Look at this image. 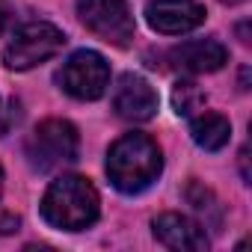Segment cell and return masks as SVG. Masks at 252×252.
<instances>
[{"mask_svg":"<svg viewBox=\"0 0 252 252\" xmlns=\"http://www.w3.org/2000/svg\"><path fill=\"white\" fill-rule=\"evenodd\" d=\"M169 60L175 68L190 71V74H205V71H217L225 65L228 51L217 42V39H193V42H181L178 48L169 51Z\"/></svg>","mask_w":252,"mask_h":252,"instance_id":"30bf717a","label":"cell"},{"mask_svg":"<svg viewBox=\"0 0 252 252\" xmlns=\"http://www.w3.org/2000/svg\"><path fill=\"white\" fill-rule=\"evenodd\" d=\"M65 45V33L48 21H33L24 24L21 30H15V36L9 39V45L3 48V63L12 71H27L36 68L39 63L57 57Z\"/></svg>","mask_w":252,"mask_h":252,"instance_id":"277c9868","label":"cell"},{"mask_svg":"<svg viewBox=\"0 0 252 252\" xmlns=\"http://www.w3.org/2000/svg\"><path fill=\"white\" fill-rule=\"evenodd\" d=\"M57 83L77 101H95L110 86V65L98 51H77L57 71Z\"/></svg>","mask_w":252,"mask_h":252,"instance_id":"5b68a950","label":"cell"},{"mask_svg":"<svg viewBox=\"0 0 252 252\" xmlns=\"http://www.w3.org/2000/svg\"><path fill=\"white\" fill-rule=\"evenodd\" d=\"M42 217L63 231H83L98 220V193L80 175H60L42 199Z\"/></svg>","mask_w":252,"mask_h":252,"instance_id":"7a4b0ae2","label":"cell"},{"mask_svg":"<svg viewBox=\"0 0 252 252\" xmlns=\"http://www.w3.org/2000/svg\"><path fill=\"white\" fill-rule=\"evenodd\" d=\"M163 169L160 149L146 134H125L107 152V175L119 193H143L158 181Z\"/></svg>","mask_w":252,"mask_h":252,"instance_id":"6da1fadb","label":"cell"},{"mask_svg":"<svg viewBox=\"0 0 252 252\" xmlns=\"http://www.w3.org/2000/svg\"><path fill=\"white\" fill-rule=\"evenodd\" d=\"M222 3H240V0H222Z\"/></svg>","mask_w":252,"mask_h":252,"instance_id":"2e32d148","label":"cell"},{"mask_svg":"<svg viewBox=\"0 0 252 252\" xmlns=\"http://www.w3.org/2000/svg\"><path fill=\"white\" fill-rule=\"evenodd\" d=\"M172 107H175L178 116H196V110L205 107V95H202V89H199L196 83L181 80V83H175V89H172Z\"/></svg>","mask_w":252,"mask_h":252,"instance_id":"7c38bea8","label":"cell"},{"mask_svg":"<svg viewBox=\"0 0 252 252\" xmlns=\"http://www.w3.org/2000/svg\"><path fill=\"white\" fill-rule=\"evenodd\" d=\"M152 228H155V237L166 246V249H178V252H205L208 249V234H205V228L196 222V220H190V217H184V214H160L155 222H152Z\"/></svg>","mask_w":252,"mask_h":252,"instance_id":"9c48e42d","label":"cell"},{"mask_svg":"<svg viewBox=\"0 0 252 252\" xmlns=\"http://www.w3.org/2000/svg\"><path fill=\"white\" fill-rule=\"evenodd\" d=\"M146 21L163 36H181L205 21V6L199 0H149Z\"/></svg>","mask_w":252,"mask_h":252,"instance_id":"52a82bcc","label":"cell"},{"mask_svg":"<svg viewBox=\"0 0 252 252\" xmlns=\"http://www.w3.org/2000/svg\"><path fill=\"white\" fill-rule=\"evenodd\" d=\"M190 134H193V143L205 152H220L228 137H231V125L225 116L220 113H199L193 122H190Z\"/></svg>","mask_w":252,"mask_h":252,"instance_id":"8fae6325","label":"cell"},{"mask_svg":"<svg viewBox=\"0 0 252 252\" xmlns=\"http://www.w3.org/2000/svg\"><path fill=\"white\" fill-rule=\"evenodd\" d=\"M6 24H9V9H6V3H0V33L6 30Z\"/></svg>","mask_w":252,"mask_h":252,"instance_id":"5bb4252c","label":"cell"},{"mask_svg":"<svg viewBox=\"0 0 252 252\" xmlns=\"http://www.w3.org/2000/svg\"><path fill=\"white\" fill-rule=\"evenodd\" d=\"M80 152V137L77 128L65 119H45L33 131L27 143V158L36 169H60L65 163H74Z\"/></svg>","mask_w":252,"mask_h":252,"instance_id":"3957f363","label":"cell"},{"mask_svg":"<svg viewBox=\"0 0 252 252\" xmlns=\"http://www.w3.org/2000/svg\"><path fill=\"white\" fill-rule=\"evenodd\" d=\"M113 110L128 122H149L158 113V92L140 74H122L113 92Z\"/></svg>","mask_w":252,"mask_h":252,"instance_id":"ba28073f","label":"cell"},{"mask_svg":"<svg viewBox=\"0 0 252 252\" xmlns=\"http://www.w3.org/2000/svg\"><path fill=\"white\" fill-rule=\"evenodd\" d=\"M0 190H3V169H0Z\"/></svg>","mask_w":252,"mask_h":252,"instance_id":"9a60e30c","label":"cell"},{"mask_svg":"<svg viewBox=\"0 0 252 252\" xmlns=\"http://www.w3.org/2000/svg\"><path fill=\"white\" fill-rule=\"evenodd\" d=\"M18 228V217H0V234H9Z\"/></svg>","mask_w":252,"mask_h":252,"instance_id":"4fadbf2b","label":"cell"},{"mask_svg":"<svg viewBox=\"0 0 252 252\" xmlns=\"http://www.w3.org/2000/svg\"><path fill=\"white\" fill-rule=\"evenodd\" d=\"M77 15L98 39L116 48L134 39V15L125 0H77Z\"/></svg>","mask_w":252,"mask_h":252,"instance_id":"8992f818","label":"cell"}]
</instances>
